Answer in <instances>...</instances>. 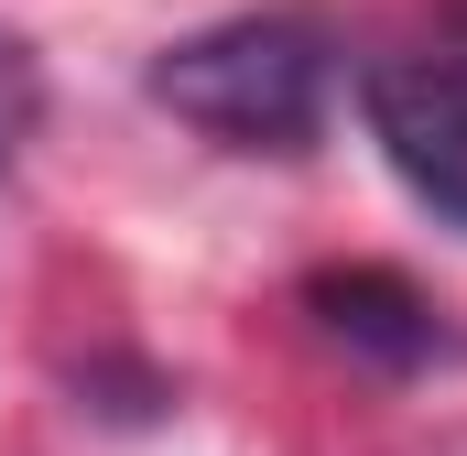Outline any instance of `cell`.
<instances>
[{"label": "cell", "mask_w": 467, "mask_h": 456, "mask_svg": "<svg viewBox=\"0 0 467 456\" xmlns=\"http://www.w3.org/2000/svg\"><path fill=\"white\" fill-rule=\"evenodd\" d=\"M141 88H152V109H174L185 130H207L229 152H305L327 119V88H337V55L305 11H239V22L163 44Z\"/></svg>", "instance_id": "6da1fadb"}, {"label": "cell", "mask_w": 467, "mask_h": 456, "mask_svg": "<svg viewBox=\"0 0 467 456\" xmlns=\"http://www.w3.org/2000/svg\"><path fill=\"white\" fill-rule=\"evenodd\" d=\"M358 109H369L380 163H391L446 228H467V11L402 33L391 55H369Z\"/></svg>", "instance_id": "7a4b0ae2"}, {"label": "cell", "mask_w": 467, "mask_h": 456, "mask_svg": "<svg viewBox=\"0 0 467 456\" xmlns=\"http://www.w3.org/2000/svg\"><path fill=\"white\" fill-rule=\"evenodd\" d=\"M305 305L327 316V337H348L358 358H380V369H424V358L457 347L446 326H435V305H424L402 272H316Z\"/></svg>", "instance_id": "3957f363"}, {"label": "cell", "mask_w": 467, "mask_h": 456, "mask_svg": "<svg viewBox=\"0 0 467 456\" xmlns=\"http://www.w3.org/2000/svg\"><path fill=\"white\" fill-rule=\"evenodd\" d=\"M33 119H44V66H33L22 33H0V163L33 141Z\"/></svg>", "instance_id": "277c9868"}]
</instances>
